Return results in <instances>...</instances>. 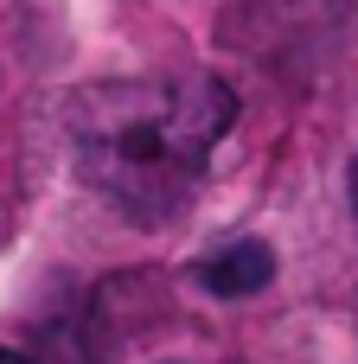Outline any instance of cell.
I'll list each match as a JSON object with an SVG mask.
<instances>
[{"mask_svg": "<svg viewBox=\"0 0 358 364\" xmlns=\"http://www.w3.org/2000/svg\"><path fill=\"white\" fill-rule=\"evenodd\" d=\"M237 96L218 77L160 70L90 83L64 109V141L77 179L135 224H167L205 179L211 147L224 141Z\"/></svg>", "mask_w": 358, "mask_h": 364, "instance_id": "1", "label": "cell"}, {"mask_svg": "<svg viewBox=\"0 0 358 364\" xmlns=\"http://www.w3.org/2000/svg\"><path fill=\"white\" fill-rule=\"evenodd\" d=\"M192 282H199L205 294H218V301H250V294H263V288L275 282V250H269L263 237L224 243V250H211L205 262H192Z\"/></svg>", "mask_w": 358, "mask_h": 364, "instance_id": "2", "label": "cell"}, {"mask_svg": "<svg viewBox=\"0 0 358 364\" xmlns=\"http://www.w3.org/2000/svg\"><path fill=\"white\" fill-rule=\"evenodd\" d=\"M352 218H358V160H352Z\"/></svg>", "mask_w": 358, "mask_h": 364, "instance_id": "3", "label": "cell"}, {"mask_svg": "<svg viewBox=\"0 0 358 364\" xmlns=\"http://www.w3.org/2000/svg\"><path fill=\"white\" fill-rule=\"evenodd\" d=\"M0 364H32V358H19V352H0Z\"/></svg>", "mask_w": 358, "mask_h": 364, "instance_id": "4", "label": "cell"}]
</instances>
